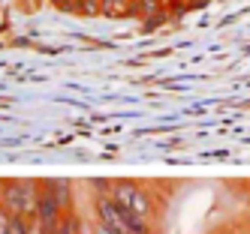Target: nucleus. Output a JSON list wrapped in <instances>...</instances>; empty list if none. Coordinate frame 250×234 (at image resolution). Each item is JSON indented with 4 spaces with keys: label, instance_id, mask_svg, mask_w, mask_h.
<instances>
[{
    "label": "nucleus",
    "instance_id": "nucleus-6",
    "mask_svg": "<svg viewBox=\"0 0 250 234\" xmlns=\"http://www.w3.org/2000/svg\"><path fill=\"white\" fill-rule=\"evenodd\" d=\"M51 6H58V9H63V12H73V6H76V0H48Z\"/></svg>",
    "mask_w": 250,
    "mask_h": 234
},
{
    "label": "nucleus",
    "instance_id": "nucleus-8",
    "mask_svg": "<svg viewBox=\"0 0 250 234\" xmlns=\"http://www.w3.org/2000/svg\"><path fill=\"white\" fill-rule=\"evenodd\" d=\"M6 225H9V213L3 210V204H0V231H3Z\"/></svg>",
    "mask_w": 250,
    "mask_h": 234
},
{
    "label": "nucleus",
    "instance_id": "nucleus-3",
    "mask_svg": "<svg viewBox=\"0 0 250 234\" xmlns=\"http://www.w3.org/2000/svg\"><path fill=\"white\" fill-rule=\"evenodd\" d=\"M40 201V180L33 177H3L0 180V204L9 216L33 219Z\"/></svg>",
    "mask_w": 250,
    "mask_h": 234
},
{
    "label": "nucleus",
    "instance_id": "nucleus-7",
    "mask_svg": "<svg viewBox=\"0 0 250 234\" xmlns=\"http://www.w3.org/2000/svg\"><path fill=\"white\" fill-rule=\"evenodd\" d=\"M27 234H51V231H45L37 219H30V231H27Z\"/></svg>",
    "mask_w": 250,
    "mask_h": 234
},
{
    "label": "nucleus",
    "instance_id": "nucleus-10",
    "mask_svg": "<svg viewBox=\"0 0 250 234\" xmlns=\"http://www.w3.org/2000/svg\"><path fill=\"white\" fill-rule=\"evenodd\" d=\"M0 234H9V225H6V228H3V231H0Z\"/></svg>",
    "mask_w": 250,
    "mask_h": 234
},
{
    "label": "nucleus",
    "instance_id": "nucleus-4",
    "mask_svg": "<svg viewBox=\"0 0 250 234\" xmlns=\"http://www.w3.org/2000/svg\"><path fill=\"white\" fill-rule=\"evenodd\" d=\"M103 18H133V0H103Z\"/></svg>",
    "mask_w": 250,
    "mask_h": 234
},
{
    "label": "nucleus",
    "instance_id": "nucleus-1",
    "mask_svg": "<svg viewBox=\"0 0 250 234\" xmlns=\"http://www.w3.org/2000/svg\"><path fill=\"white\" fill-rule=\"evenodd\" d=\"M66 213H73V183L69 180H40V201L33 219L55 234Z\"/></svg>",
    "mask_w": 250,
    "mask_h": 234
},
{
    "label": "nucleus",
    "instance_id": "nucleus-5",
    "mask_svg": "<svg viewBox=\"0 0 250 234\" xmlns=\"http://www.w3.org/2000/svg\"><path fill=\"white\" fill-rule=\"evenodd\" d=\"M100 9H103V0H76V6H73V12L82 18H97Z\"/></svg>",
    "mask_w": 250,
    "mask_h": 234
},
{
    "label": "nucleus",
    "instance_id": "nucleus-11",
    "mask_svg": "<svg viewBox=\"0 0 250 234\" xmlns=\"http://www.w3.org/2000/svg\"><path fill=\"white\" fill-rule=\"evenodd\" d=\"M208 234H226V231H208Z\"/></svg>",
    "mask_w": 250,
    "mask_h": 234
},
{
    "label": "nucleus",
    "instance_id": "nucleus-2",
    "mask_svg": "<svg viewBox=\"0 0 250 234\" xmlns=\"http://www.w3.org/2000/svg\"><path fill=\"white\" fill-rule=\"evenodd\" d=\"M109 195L115 198L124 210L142 216V219L160 222V198H157V192L148 183H142V180H130V177H118V180L109 183Z\"/></svg>",
    "mask_w": 250,
    "mask_h": 234
},
{
    "label": "nucleus",
    "instance_id": "nucleus-9",
    "mask_svg": "<svg viewBox=\"0 0 250 234\" xmlns=\"http://www.w3.org/2000/svg\"><path fill=\"white\" fill-rule=\"evenodd\" d=\"M91 234H112V231H105V228H100V225L94 222V228H91Z\"/></svg>",
    "mask_w": 250,
    "mask_h": 234
}]
</instances>
